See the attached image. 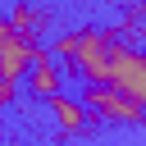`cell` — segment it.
<instances>
[{
    "mask_svg": "<svg viewBox=\"0 0 146 146\" xmlns=\"http://www.w3.org/2000/svg\"><path fill=\"white\" fill-rule=\"evenodd\" d=\"M110 46H114V32H100V27H82V32H73V55L59 64V73H64V78L73 73L82 87H105Z\"/></svg>",
    "mask_w": 146,
    "mask_h": 146,
    "instance_id": "1",
    "label": "cell"
},
{
    "mask_svg": "<svg viewBox=\"0 0 146 146\" xmlns=\"http://www.w3.org/2000/svg\"><path fill=\"white\" fill-rule=\"evenodd\" d=\"M105 87H114L119 96H128V100H146V59L132 50V46H123L119 36H114V46H110V68H105Z\"/></svg>",
    "mask_w": 146,
    "mask_h": 146,
    "instance_id": "2",
    "label": "cell"
},
{
    "mask_svg": "<svg viewBox=\"0 0 146 146\" xmlns=\"http://www.w3.org/2000/svg\"><path fill=\"white\" fill-rule=\"evenodd\" d=\"M18 91H27L32 100H50V96H59V91H64V73H59V64H55V59H50V50H46V46H36V41H32V64H27V73H23Z\"/></svg>",
    "mask_w": 146,
    "mask_h": 146,
    "instance_id": "3",
    "label": "cell"
},
{
    "mask_svg": "<svg viewBox=\"0 0 146 146\" xmlns=\"http://www.w3.org/2000/svg\"><path fill=\"white\" fill-rule=\"evenodd\" d=\"M82 110H87V119L96 114V119H110V123H141V105L119 96L114 87H87L82 91Z\"/></svg>",
    "mask_w": 146,
    "mask_h": 146,
    "instance_id": "4",
    "label": "cell"
},
{
    "mask_svg": "<svg viewBox=\"0 0 146 146\" xmlns=\"http://www.w3.org/2000/svg\"><path fill=\"white\" fill-rule=\"evenodd\" d=\"M27 64H32V41H27V36H9V41L0 46V78L23 82Z\"/></svg>",
    "mask_w": 146,
    "mask_h": 146,
    "instance_id": "5",
    "label": "cell"
},
{
    "mask_svg": "<svg viewBox=\"0 0 146 146\" xmlns=\"http://www.w3.org/2000/svg\"><path fill=\"white\" fill-rule=\"evenodd\" d=\"M50 114H55V123L64 128V132H82L87 128V110H82V100H73V96H50Z\"/></svg>",
    "mask_w": 146,
    "mask_h": 146,
    "instance_id": "6",
    "label": "cell"
},
{
    "mask_svg": "<svg viewBox=\"0 0 146 146\" xmlns=\"http://www.w3.org/2000/svg\"><path fill=\"white\" fill-rule=\"evenodd\" d=\"M5 23H9V32H14V36H27V41H32V36L46 27V14H41V9H32V5H14V14H9Z\"/></svg>",
    "mask_w": 146,
    "mask_h": 146,
    "instance_id": "7",
    "label": "cell"
},
{
    "mask_svg": "<svg viewBox=\"0 0 146 146\" xmlns=\"http://www.w3.org/2000/svg\"><path fill=\"white\" fill-rule=\"evenodd\" d=\"M18 100V82H9V78H0V110H9Z\"/></svg>",
    "mask_w": 146,
    "mask_h": 146,
    "instance_id": "8",
    "label": "cell"
},
{
    "mask_svg": "<svg viewBox=\"0 0 146 146\" xmlns=\"http://www.w3.org/2000/svg\"><path fill=\"white\" fill-rule=\"evenodd\" d=\"M9 36H14V32H9V23H5V18H0V46H5V41H9Z\"/></svg>",
    "mask_w": 146,
    "mask_h": 146,
    "instance_id": "9",
    "label": "cell"
}]
</instances>
